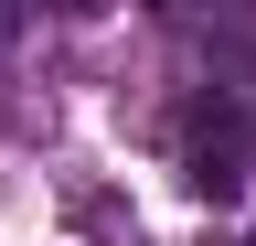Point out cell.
Instances as JSON below:
<instances>
[{
  "label": "cell",
  "mask_w": 256,
  "mask_h": 246,
  "mask_svg": "<svg viewBox=\"0 0 256 246\" xmlns=\"http://www.w3.org/2000/svg\"><path fill=\"white\" fill-rule=\"evenodd\" d=\"M246 161H256L246 107H235V97H192V118H182V182H192L203 203H235V193H246Z\"/></svg>",
  "instance_id": "cell-1"
},
{
  "label": "cell",
  "mask_w": 256,
  "mask_h": 246,
  "mask_svg": "<svg viewBox=\"0 0 256 246\" xmlns=\"http://www.w3.org/2000/svg\"><path fill=\"white\" fill-rule=\"evenodd\" d=\"M0 33H11V22H0Z\"/></svg>",
  "instance_id": "cell-2"
}]
</instances>
